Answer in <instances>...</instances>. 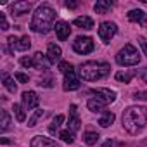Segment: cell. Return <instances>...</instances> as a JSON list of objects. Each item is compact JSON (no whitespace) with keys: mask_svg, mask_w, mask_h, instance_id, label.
I'll use <instances>...</instances> for the list:
<instances>
[{"mask_svg":"<svg viewBox=\"0 0 147 147\" xmlns=\"http://www.w3.org/2000/svg\"><path fill=\"white\" fill-rule=\"evenodd\" d=\"M71 111V118H69V125H67V128H69V131H78L80 130V118L76 116V106L75 104H71V107H69Z\"/></svg>","mask_w":147,"mask_h":147,"instance_id":"obj_14","label":"cell"},{"mask_svg":"<svg viewBox=\"0 0 147 147\" xmlns=\"http://www.w3.org/2000/svg\"><path fill=\"white\" fill-rule=\"evenodd\" d=\"M90 94L97 95L99 99H102V100H106V102H114V100H116V94H114L113 90H109V88H92Z\"/></svg>","mask_w":147,"mask_h":147,"instance_id":"obj_9","label":"cell"},{"mask_svg":"<svg viewBox=\"0 0 147 147\" xmlns=\"http://www.w3.org/2000/svg\"><path fill=\"white\" fill-rule=\"evenodd\" d=\"M4 87H5L11 94H16V90H18V85H16L14 80H12L11 76H7V75L4 76Z\"/></svg>","mask_w":147,"mask_h":147,"instance_id":"obj_25","label":"cell"},{"mask_svg":"<svg viewBox=\"0 0 147 147\" xmlns=\"http://www.w3.org/2000/svg\"><path fill=\"white\" fill-rule=\"evenodd\" d=\"M0 24H2V30H4V31L9 30V23H7V19H5V14H2V12H0Z\"/></svg>","mask_w":147,"mask_h":147,"instance_id":"obj_33","label":"cell"},{"mask_svg":"<svg viewBox=\"0 0 147 147\" xmlns=\"http://www.w3.org/2000/svg\"><path fill=\"white\" fill-rule=\"evenodd\" d=\"M42 116H43V111H42V109L35 111V114H33V116L30 118V121H28V126H35V125H36V121H38Z\"/></svg>","mask_w":147,"mask_h":147,"instance_id":"obj_30","label":"cell"},{"mask_svg":"<svg viewBox=\"0 0 147 147\" xmlns=\"http://www.w3.org/2000/svg\"><path fill=\"white\" fill-rule=\"evenodd\" d=\"M109 64L100 61H87L80 66V76L85 82H97L109 75Z\"/></svg>","mask_w":147,"mask_h":147,"instance_id":"obj_3","label":"cell"},{"mask_svg":"<svg viewBox=\"0 0 147 147\" xmlns=\"http://www.w3.org/2000/svg\"><path fill=\"white\" fill-rule=\"evenodd\" d=\"M106 106H107V102L102 100V99H99V97H92V99H88V102H87V107H88L92 113H100V111L106 109Z\"/></svg>","mask_w":147,"mask_h":147,"instance_id":"obj_13","label":"cell"},{"mask_svg":"<svg viewBox=\"0 0 147 147\" xmlns=\"http://www.w3.org/2000/svg\"><path fill=\"white\" fill-rule=\"evenodd\" d=\"M121 123H123V128L130 135H137L138 131H142V128L147 123V107H144V106H131V107L125 109Z\"/></svg>","mask_w":147,"mask_h":147,"instance_id":"obj_1","label":"cell"},{"mask_svg":"<svg viewBox=\"0 0 147 147\" xmlns=\"http://www.w3.org/2000/svg\"><path fill=\"white\" fill-rule=\"evenodd\" d=\"M38 102H40V99H38L36 92L28 90V92L23 94V106H24V109H35L38 106Z\"/></svg>","mask_w":147,"mask_h":147,"instance_id":"obj_8","label":"cell"},{"mask_svg":"<svg viewBox=\"0 0 147 147\" xmlns=\"http://www.w3.org/2000/svg\"><path fill=\"white\" fill-rule=\"evenodd\" d=\"M128 19L131 23H140V24H145V12L140 11V9H133L128 12Z\"/></svg>","mask_w":147,"mask_h":147,"instance_id":"obj_17","label":"cell"},{"mask_svg":"<svg viewBox=\"0 0 147 147\" xmlns=\"http://www.w3.org/2000/svg\"><path fill=\"white\" fill-rule=\"evenodd\" d=\"M113 123H114V114H113V113H104V114L100 116V119H99V125L104 126V128L111 126Z\"/></svg>","mask_w":147,"mask_h":147,"instance_id":"obj_22","label":"cell"},{"mask_svg":"<svg viewBox=\"0 0 147 147\" xmlns=\"http://www.w3.org/2000/svg\"><path fill=\"white\" fill-rule=\"evenodd\" d=\"M140 78L144 80V83H147V67H144V69L140 71Z\"/></svg>","mask_w":147,"mask_h":147,"instance_id":"obj_36","label":"cell"},{"mask_svg":"<svg viewBox=\"0 0 147 147\" xmlns=\"http://www.w3.org/2000/svg\"><path fill=\"white\" fill-rule=\"evenodd\" d=\"M59 137H61L64 142H67V144H73V142H75V133L69 131V130H62V131L59 133Z\"/></svg>","mask_w":147,"mask_h":147,"instance_id":"obj_27","label":"cell"},{"mask_svg":"<svg viewBox=\"0 0 147 147\" xmlns=\"http://www.w3.org/2000/svg\"><path fill=\"white\" fill-rule=\"evenodd\" d=\"M57 67H59L61 73H64V75H66V73H69V71H75V69H73V64H69L67 61H61Z\"/></svg>","mask_w":147,"mask_h":147,"instance_id":"obj_29","label":"cell"},{"mask_svg":"<svg viewBox=\"0 0 147 147\" xmlns=\"http://www.w3.org/2000/svg\"><path fill=\"white\" fill-rule=\"evenodd\" d=\"M16 80H18L19 83H28V82H30L28 75H24V73H16Z\"/></svg>","mask_w":147,"mask_h":147,"instance_id":"obj_32","label":"cell"},{"mask_svg":"<svg viewBox=\"0 0 147 147\" xmlns=\"http://www.w3.org/2000/svg\"><path fill=\"white\" fill-rule=\"evenodd\" d=\"M135 99H142V100H147V92H135Z\"/></svg>","mask_w":147,"mask_h":147,"instance_id":"obj_35","label":"cell"},{"mask_svg":"<svg viewBox=\"0 0 147 147\" xmlns=\"http://www.w3.org/2000/svg\"><path fill=\"white\" fill-rule=\"evenodd\" d=\"M24 67H33L35 66V62H33V59L31 57H21V61H19Z\"/></svg>","mask_w":147,"mask_h":147,"instance_id":"obj_31","label":"cell"},{"mask_svg":"<svg viewBox=\"0 0 147 147\" xmlns=\"http://www.w3.org/2000/svg\"><path fill=\"white\" fill-rule=\"evenodd\" d=\"M94 40L90 36H78L75 42H73V50L76 54H90L94 50Z\"/></svg>","mask_w":147,"mask_h":147,"instance_id":"obj_5","label":"cell"},{"mask_svg":"<svg viewBox=\"0 0 147 147\" xmlns=\"http://www.w3.org/2000/svg\"><path fill=\"white\" fill-rule=\"evenodd\" d=\"M55 33H57V38H59L61 42H64L66 38H69V35H71V28H69L67 23H64V21H57V23H55Z\"/></svg>","mask_w":147,"mask_h":147,"instance_id":"obj_10","label":"cell"},{"mask_svg":"<svg viewBox=\"0 0 147 147\" xmlns=\"http://www.w3.org/2000/svg\"><path fill=\"white\" fill-rule=\"evenodd\" d=\"M116 31H118L116 24L114 23H109V21H106V23H102L99 26V36H100V40L104 43H109V40L116 35Z\"/></svg>","mask_w":147,"mask_h":147,"instance_id":"obj_6","label":"cell"},{"mask_svg":"<svg viewBox=\"0 0 147 147\" xmlns=\"http://www.w3.org/2000/svg\"><path fill=\"white\" fill-rule=\"evenodd\" d=\"M31 147H59L52 138H47V137H42V135H36L31 138Z\"/></svg>","mask_w":147,"mask_h":147,"instance_id":"obj_12","label":"cell"},{"mask_svg":"<svg viewBox=\"0 0 147 147\" xmlns=\"http://www.w3.org/2000/svg\"><path fill=\"white\" fill-rule=\"evenodd\" d=\"M54 19H55V11L49 4H43V5H40L35 11L30 28L35 33H43L45 35V33H49L54 28Z\"/></svg>","mask_w":147,"mask_h":147,"instance_id":"obj_2","label":"cell"},{"mask_svg":"<svg viewBox=\"0 0 147 147\" xmlns=\"http://www.w3.org/2000/svg\"><path fill=\"white\" fill-rule=\"evenodd\" d=\"M64 90L71 92V90H78L80 88V78L76 76V73L75 71H69L64 75Z\"/></svg>","mask_w":147,"mask_h":147,"instance_id":"obj_7","label":"cell"},{"mask_svg":"<svg viewBox=\"0 0 147 147\" xmlns=\"http://www.w3.org/2000/svg\"><path fill=\"white\" fill-rule=\"evenodd\" d=\"M75 26H78V28H83V30H92L94 28V19L92 18H88V16H82V18H76L75 21Z\"/></svg>","mask_w":147,"mask_h":147,"instance_id":"obj_16","label":"cell"},{"mask_svg":"<svg viewBox=\"0 0 147 147\" xmlns=\"http://www.w3.org/2000/svg\"><path fill=\"white\" fill-rule=\"evenodd\" d=\"M135 75H137V71H133V69L131 71H126V73H121L119 71V73H116V80L121 82V83H130Z\"/></svg>","mask_w":147,"mask_h":147,"instance_id":"obj_20","label":"cell"},{"mask_svg":"<svg viewBox=\"0 0 147 147\" xmlns=\"http://www.w3.org/2000/svg\"><path fill=\"white\" fill-rule=\"evenodd\" d=\"M30 9H31V4H30V2H16V4L11 7V11H12L14 16H23V14L30 12Z\"/></svg>","mask_w":147,"mask_h":147,"instance_id":"obj_15","label":"cell"},{"mask_svg":"<svg viewBox=\"0 0 147 147\" xmlns=\"http://www.w3.org/2000/svg\"><path fill=\"white\" fill-rule=\"evenodd\" d=\"M66 7H67V9H76V7H78V2H69V0H67V2H66Z\"/></svg>","mask_w":147,"mask_h":147,"instance_id":"obj_37","label":"cell"},{"mask_svg":"<svg viewBox=\"0 0 147 147\" xmlns=\"http://www.w3.org/2000/svg\"><path fill=\"white\" fill-rule=\"evenodd\" d=\"M62 121H64V116H62V114H57V116L54 118V121H52V125L49 126V131H50V133L54 135V133L57 131V128L61 126V123H62Z\"/></svg>","mask_w":147,"mask_h":147,"instance_id":"obj_26","label":"cell"},{"mask_svg":"<svg viewBox=\"0 0 147 147\" xmlns=\"http://www.w3.org/2000/svg\"><path fill=\"white\" fill-rule=\"evenodd\" d=\"M97 140H99V133L97 131H85L83 133V142L87 145H95Z\"/></svg>","mask_w":147,"mask_h":147,"instance_id":"obj_21","label":"cell"},{"mask_svg":"<svg viewBox=\"0 0 147 147\" xmlns=\"http://www.w3.org/2000/svg\"><path fill=\"white\" fill-rule=\"evenodd\" d=\"M111 7H113V2H111V0H99V2L94 5V9H95L97 14H106Z\"/></svg>","mask_w":147,"mask_h":147,"instance_id":"obj_18","label":"cell"},{"mask_svg":"<svg viewBox=\"0 0 147 147\" xmlns=\"http://www.w3.org/2000/svg\"><path fill=\"white\" fill-rule=\"evenodd\" d=\"M47 55H43L42 52H36L35 55H33V62H35V67H38V69H47Z\"/></svg>","mask_w":147,"mask_h":147,"instance_id":"obj_19","label":"cell"},{"mask_svg":"<svg viewBox=\"0 0 147 147\" xmlns=\"http://www.w3.org/2000/svg\"><path fill=\"white\" fill-rule=\"evenodd\" d=\"M61 55H62L61 47H57L55 43H49V47H47V57H49V62H61Z\"/></svg>","mask_w":147,"mask_h":147,"instance_id":"obj_11","label":"cell"},{"mask_svg":"<svg viewBox=\"0 0 147 147\" xmlns=\"http://www.w3.org/2000/svg\"><path fill=\"white\" fill-rule=\"evenodd\" d=\"M14 114H16V118H18V121H24L26 119V114H24V109H23V106H19V104H14Z\"/></svg>","mask_w":147,"mask_h":147,"instance_id":"obj_28","label":"cell"},{"mask_svg":"<svg viewBox=\"0 0 147 147\" xmlns=\"http://www.w3.org/2000/svg\"><path fill=\"white\" fill-rule=\"evenodd\" d=\"M138 43H140V47H142L144 54L147 55V38H138Z\"/></svg>","mask_w":147,"mask_h":147,"instance_id":"obj_34","label":"cell"},{"mask_svg":"<svg viewBox=\"0 0 147 147\" xmlns=\"http://www.w3.org/2000/svg\"><path fill=\"white\" fill-rule=\"evenodd\" d=\"M31 47V40H30V36H23V38H19V42L12 47V49H16V50H28Z\"/></svg>","mask_w":147,"mask_h":147,"instance_id":"obj_23","label":"cell"},{"mask_svg":"<svg viewBox=\"0 0 147 147\" xmlns=\"http://www.w3.org/2000/svg\"><path fill=\"white\" fill-rule=\"evenodd\" d=\"M0 118H2V123H0V130L2 131H7L9 130V125H11V116L7 111H2L0 113Z\"/></svg>","mask_w":147,"mask_h":147,"instance_id":"obj_24","label":"cell"},{"mask_svg":"<svg viewBox=\"0 0 147 147\" xmlns=\"http://www.w3.org/2000/svg\"><path fill=\"white\" fill-rule=\"evenodd\" d=\"M102 147H113V142H111V140H106V142L102 144Z\"/></svg>","mask_w":147,"mask_h":147,"instance_id":"obj_38","label":"cell"},{"mask_svg":"<svg viewBox=\"0 0 147 147\" xmlns=\"http://www.w3.org/2000/svg\"><path fill=\"white\" fill-rule=\"evenodd\" d=\"M140 54H138V50L131 45V43H126L118 54H116V62L119 64V66H135V64H138L140 62Z\"/></svg>","mask_w":147,"mask_h":147,"instance_id":"obj_4","label":"cell"}]
</instances>
